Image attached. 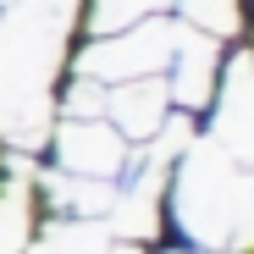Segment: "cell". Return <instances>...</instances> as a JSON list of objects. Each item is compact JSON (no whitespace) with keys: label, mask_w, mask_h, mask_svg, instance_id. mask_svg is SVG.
<instances>
[{"label":"cell","mask_w":254,"mask_h":254,"mask_svg":"<svg viewBox=\"0 0 254 254\" xmlns=\"http://www.w3.org/2000/svg\"><path fill=\"white\" fill-rule=\"evenodd\" d=\"M177 39H183V28L172 17H144L133 28H116L111 39L83 50V77L105 83V89L111 83H133V77H160L177 56Z\"/></svg>","instance_id":"cell-1"},{"label":"cell","mask_w":254,"mask_h":254,"mask_svg":"<svg viewBox=\"0 0 254 254\" xmlns=\"http://www.w3.org/2000/svg\"><path fill=\"white\" fill-rule=\"evenodd\" d=\"M56 166H61V177L116 183L127 172V138L100 116H72L56 127Z\"/></svg>","instance_id":"cell-2"},{"label":"cell","mask_w":254,"mask_h":254,"mask_svg":"<svg viewBox=\"0 0 254 254\" xmlns=\"http://www.w3.org/2000/svg\"><path fill=\"white\" fill-rule=\"evenodd\" d=\"M105 116L127 144H144L160 133V122L172 116V94L166 77H133V83H111L105 89Z\"/></svg>","instance_id":"cell-3"},{"label":"cell","mask_w":254,"mask_h":254,"mask_svg":"<svg viewBox=\"0 0 254 254\" xmlns=\"http://www.w3.org/2000/svg\"><path fill=\"white\" fill-rule=\"evenodd\" d=\"M216 72H221V50H216V39H204V33H183L172 66H166V94H172V105L188 111V116L204 111L210 94H216Z\"/></svg>","instance_id":"cell-4"},{"label":"cell","mask_w":254,"mask_h":254,"mask_svg":"<svg viewBox=\"0 0 254 254\" xmlns=\"http://www.w3.org/2000/svg\"><path fill=\"white\" fill-rule=\"evenodd\" d=\"M216 144L232 155V160H249L254 166V61H232L227 66V83H221V100H216Z\"/></svg>","instance_id":"cell-5"},{"label":"cell","mask_w":254,"mask_h":254,"mask_svg":"<svg viewBox=\"0 0 254 254\" xmlns=\"http://www.w3.org/2000/svg\"><path fill=\"white\" fill-rule=\"evenodd\" d=\"M0 254H28V188L0 183Z\"/></svg>","instance_id":"cell-6"},{"label":"cell","mask_w":254,"mask_h":254,"mask_svg":"<svg viewBox=\"0 0 254 254\" xmlns=\"http://www.w3.org/2000/svg\"><path fill=\"white\" fill-rule=\"evenodd\" d=\"M183 6V17H188V28L193 33H204V39H227V33H238V0H177Z\"/></svg>","instance_id":"cell-7"},{"label":"cell","mask_w":254,"mask_h":254,"mask_svg":"<svg viewBox=\"0 0 254 254\" xmlns=\"http://www.w3.org/2000/svg\"><path fill=\"white\" fill-rule=\"evenodd\" d=\"M160 6H172V0H94V28H100V33L133 28V22H144V17H160Z\"/></svg>","instance_id":"cell-8"},{"label":"cell","mask_w":254,"mask_h":254,"mask_svg":"<svg viewBox=\"0 0 254 254\" xmlns=\"http://www.w3.org/2000/svg\"><path fill=\"white\" fill-rule=\"evenodd\" d=\"M66 111H72V116H100V111H105V83L77 77V83H72V94H66Z\"/></svg>","instance_id":"cell-9"}]
</instances>
